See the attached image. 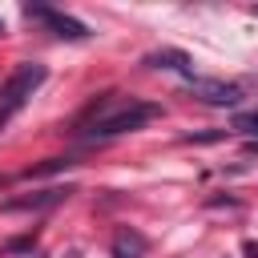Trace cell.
Returning a JSON list of instances; mask_svg holds the SVG:
<instances>
[{
	"instance_id": "obj_1",
	"label": "cell",
	"mask_w": 258,
	"mask_h": 258,
	"mask_svg": "<svg viewBox=\"0 0 258 258\" xmlns=\"http://www.w3.org/2000/svg\"><path fill=\"white\" fill-rule=\"evenodd\" d=\"M153 117H161V105L137 101V97L117 101V93H105L85 109V117L77 121V133L81 137H121V133H133L141 125H149Z\"/></svg>"
},
{
	"instance_id": "obj_10",
	"label": "cell",
	"mask_w": 258,
	"mask_h": 258,
	"mask_svg": "<svg viewBox=\"0 0 258 258\" xmlns=\"http://www.w3.org/2000/svg\"><path fill=\"white\" fill-rule=\"evenodd\" d=\"M0 32H4V24H0Z\"/></svg>"
},
{
	"instance_id": "obj_11",
	"label": "cell",
	"mask_w": 258,
	"mask_h": 258,
	"mask_svg": "<svg viewBox=\"0 0 258 258\" xmlns=\"http://www.w3.org/2000/svg\"><path fill=\"white\" fill-rule=\"evenodd\" d=\"M254 12H258V8H254Z\"/></svg>"
},
{
	"instance_id": "obj_6",
	"label": "cell",
	"mask_w": 258,
	"mask_h": 258,
	"mask_svg": "<svg viewBox=\"0 0 258 258\" xmlns=\"http://www.w3.org/2000/svg\"><path fill=\"white\" fill-rule=\"evenodd\" d=\"M109 250H113V258H145V254H149V242H145V234H137V230L121 226V230L113 234Z\"/></svg>"
},
{
	"instance_id": "obj_2",
	"label": "cell",
	"mask_w": 258,
	"mask_h": 258,
	"mask_svg": "<svg viewBox=\"0 0 258 258\" xmlns=\"http://www.w3.org/2000/svg\"><path fill=\"white\" fill-rule=\"evenodd\" d=\"M44 77H48V69L36 64V60H24V64L12 69V77H8L4 89H0V129H4V125L28 105V97L44 85Z\"/></svg>"
},
{
	"instance_id": "obj_3",
	"label": "cell",
	"mask_w": 258,
	"mask_h": 258,
	"mask_svg": "<svg viewBox=\"0 0 258 258\" xmlns=\"http://www.w3.org/2000/svg\"><path fill=\"white\" fill-rule=\"evenodd\" d=\"M185 93L206 101V105H238L242 101V89L234 81H218V77H189Z\"/></svg>"
},
{
	"instance_id": "obj_4",
	"label": "cell",
	"mask_w": 258,
	"mask_h": 258,
	"mask_svg": "<svg viewBox=\"0 0 258 258\" xmlns=\"http://www.w3.org/2000/svg\"><path fill=\"white\" fill-rule=\"evenodd\" d=\"M32 20H40L52 36H64V40H85L89 36V28L81 24V20H73V16H64V12H56V8H48V4H28L24 8Z\"/></svg>"
},
{
	"instance_id": "obj_5",
	"label": "cell",
	"mask_w": 258,
	"mask_h": 258,
	"mask_svg": "<svg viewBox=\"0 0 258 258\" xmlns=\"http://www.w3.org/2000/svg\"><path fill=\"white\" fill-rule=\"evenodd\" d=\"M73 189L69 185H48V189H36V194H20V198H8L0 210L4 214H20V210H48V206H60Z\"/></svg>"
},
{
	"instance_id": "obj_8",
	"label": "cell",
	"mask_w": 258,
	"mask_h": 258,
	"mask_svg": "<svg viewBox=\"0 0 258 258\" xmlns=\"http://www.w3.org/2000/svg\"><path fill=\"white\" fill-rule=\"evenodd\" d=\"M69 165H77V161L73 157H48L44 165H32L24 177H44V173H56V169H69Z\"/></svg>"
},
{
	"instance_id": "obj_7",
	"label": "cell",
	"mask_w": 258,
	"mask_h": 258,
	"mask_svg": "<svg viewBox=\"0 0 258 258\" xmlns=\"http://www.w3.org/2000/svg\"><path fill=\"white\" fill-rule=\"evenodd\" d=\"M145 64H149V69H177V73H189V56L177 52V48H161V52L145 56Z\"/></svg>"
},
{
	"instance_id": "obj_9",
	"label": "cell",
	"mask_w": 258,
	"mask_h": 258,
	"mask_svg": "<svg viewBox=\"0 0 258 258\" xmlns=\"http://www.w3.org/2000/svg\"><path fill=\"white\" fill-rule=\"evenodd\" d=\"M230 129H234V133H246V137H258V109H254V113H238Z\"/></svg>"
}]
</instances>
